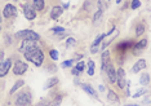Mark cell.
<instances>
[{
  "label": "cell",
  "instance_id": "obj_18",
  "mask_svg": "<svg viewBox=\"0 0 151 106\" xmlns=\"http://www.w3.org/2000/svg\"><path fill=\"white\" fill-rule=\"evenodd\" d=\"M107 100L110 102H119V96L116 94L114 91H109L107 92Z\"/></svg>",
  "mask_w": 151,
  "mask_h": 106
},
{
  "label": "cell",
  "instance_id": "obj_17",
  "mask_svg": "<svg viewBox=\"0 0 151 106\" xmlns=\"http://www.w3.org/2000/svg\"><path fill=\"white\" fill-rule=\"evenodd\" d=\"M23 85H25V81H23L22 79L17 80L16 83H14V85L12 87V89H11V92H9V93H11V94H14L18 89H21V87H23Z\"/></svg>",
  "mask_w": 151,
  "mask_h": 106
},
{
  "label": "cell",
  "instance_id": "obj_16",
  "mask_svg": "<svg viewBox=\"0 0 151 106\" xmlns=\"http://www.w3.org/2000/svg\"><path fill=\"white\" fill-rule=\"evenodd\" d=\"M58 81H60V79H58L57 76H53V78H50V79H48L45 81V84H44V89H49V88H52V87H54V85H57Z\"/></svg>",
  "mask_w": 151,
  "mask_h": 106
},
{
  "label": "cell",
  "instance_id": "obj_39",
  "mask_svg": "<svg viewBox=\"0 0 151 106\" xmlns=\"http://www.w3.org/2000/svg\"><path fill=\"white\" fill-rule=\"evenodd\" d=\"M116 3H118V4H120V3H122V0H116Z\"/></svg>",
  "mask_w": 151,
  "mask_h": 106
},
{
  "label": "cell",
  "instance_id": "obj_35",
  "mask_svg": "<svg viewBox=\"0 0 151 106\" xmlns=\"http://www.w3.org/2000/svg\"><path fill=\"white\" fill-rule=\"evenodd\" d=\"M37 106H49V105H48L47 102H40V104L37 105Z\"/></svg>",
  "mask_w": 151,
  "mask_h": 106
},
{
  "label": "cell",
  "instance_id": "obj_5",
  "mask_svg": "<svg viewBox=\"0 0 151 106\" xmlns=\"http://www.w3.org/2000/svg\"><path fill=\"white\" fill-rule=\"evenodd\" d=\"M116 83H118L120 89L125 88L127 83H128V81H127V76H125V71H124V69H122V67H119L118 71H116Z\"/></svg>",
  "mask_w": 151,
  "mask_h": 106
},
{
  "label": "cell",
  "instance_id": "obj_31",
  "mask_svg": "<svg viewBox=\"0 0 151 106\" xmlns=\"http://www.w3.org/2000/svg\"><path fill=\"white\" fill-rule=\"evenodd\" d=\"M50 31L54 32V34H60V32H65V29L63 27H61V26H57V27H53Z\"/></svg>",
  "mask_w": 151,
  "mask_h": 106
},
{
  "label": "cell",
  "instance_id": "obj_21",
  "mask_svg": "<svg viewBox=\"0 0 151 106\" xmlns=\"http://www.w3.org/2000/svg\"><path fill=\"white\" fill-rule=\"evenodd\" d=\"M34 1V6H35L36 11H43L44 9V0H32Z\"/></svg>",
  "mask_w": 151,
  "mask_h": 106
},
{
  "label": "cell",
  "instance_id": "obj_20",
  "mask_svg": "<svg viewBox=\"0 0 151 106\" xmlns=\"http://www.w3.org/2000/svg\"><path fill=\"white\" fill-rule=\"evenodd\" d=\"M139 83L142 85H147L150 83V75L147 73H143L142 75H141V79H139Z\"/></svg>",
  "mask_w": 151,
  "mask_h": 106
},
{
  "label": "cell",
  "instance_id": "obj_28",
  "mask_svg": "<svg viewBox=\"0 0 151 106\" xmlns=\"http://www.w3.org/2000/svg\"><path fill=\"white\" fill-rule=\"evenodd\" d=\"M139 6H141L139 0H132V3H130V8L132 9H138Z\"/></svg>",
  "mask_w": 151,
  "mask_h": 106
},
{
  "label": "cell",
  "instance_id": "obj_42",
  "mask_svg": "<svg viewBox=\"0 0 151 106\" xmlns=\"http://www.w3.org/2000/svg\"><path fill=\"white\" fill-rule=\"evenodd\" d=\"M14 1H17V0H14Z\"/></svg>",
  "mask_w": 151,
  "mask_h": 106
},
{
  "label": "cell",
  "instance_id": "obj_10",
  "mask_svg": "<svg viewBox=\"0 0 151 106\" xmlns=\"http://www.w3.org/2000/svg\"><path fill=\"white\" fill-rule=\"evenodd\" d=\"M80 88H81V89H83L88 96H91L92 98H94V100H98V94H97V92L93 89V87H92L91 84L80 83Z\"/></svg>",
  "mask_w": 151,
  "mask_h": 106
},
{
  "label": "cell",
  "instance_id": "obj_36",
  "mask_svg": "<svg viewBox=\"0 0 151 106\" xmlns=\"http://www.w3.org/2000/svg\"><path fill=\"white\" fill-rule=\"evenodd\" d=\"M73 74H74V75H80V73H79V71H76L75 69L73 70Z\"/></svg>",
  "mask_w": 151,
  "mask_h": 106
},
{
  "label": "cell",
  "instance_id": "obj_24",
  "mask_svg": "<svg viewBox=\"0 0 151 106\" xmlns=\"http://www.w3.org/2000/svg\"><path fill=\"white\" fill-rule=\"evenodd\" d=\"M143 32H145V25H142V23L137 25V27H136V35L137 36H141Z\"/></svg>",
  "mask_w": 151,
  "mask_h": 106
},
{
  "label": "cell",
  "instance_id": "obj_34",
  "mask_svg": "<svg viewBox=\"0 0 151 106\" xmlns=\"http://www.w3.org/2000/svg\"><path fill=\"white\" fill-rule=\"evenodd\" d=\"M98 91H99V92H105V85L99 84V85H98Z\"/></svg>",
  "mask_w": 151,
  "mask_h": 106
},
{
  "label": "cell",
  "instance_id": "obj_6",
  "mask_svg": "<svg viewBox=\"0 0 151 106\" xmlns=\"http://www.w3.org/2000/svg\"><path fill=\"white\" fill-rule=\"evenodd\" d=\"M23 14H25V17L29 21H32V19L36 18V11L34 9V6L30 4L23 5Z\"/></svg>",
  "mask_w": 151,
  "mask_h": 106
},
{
  "label": "cell",
  "instance_id": "obj_3",
  "mask_svg": "<svg viewBox=\"0 0 151 106\" xmlns=\"http://www.w3.org/2000/svg\"><path fill=\"white\" fill-rule=\"evenodd\" d=\"M17 39H22V40H36V42H39L40 39V35L35 31H32V30H21V31H18L14 35Z\"/></svg>",
  "mask_w": 151,
  "mask_h": 106
},
{
  "label": "cell",
  "instance_id": "obj_27",
  "mask_svg": "<svg viewBox=\"0 0 151 106\" xmlns=\"http://www.w3.org/2000/svg\"><path fill=\"white\" fill-rule=\"evenodd\" d=\"M75 44H76V40H75L74 37H68V39L66 40V48L75 47Z\"/></svg>",
  "mask_w": 151,
  "mask_h": 106
},
{
  "label": "cell",
  "instance_id": "obj_2",
  "mask_svg": "<svg viewBox=\"0 0 151 106\" xmlns=\"http://www.w3.org/2000/svg\"><path fill=\"white\" fill-rule=\"evenodd\" d=\"M31 100H32V96L30 92L19 91L17 97L14 98V104H16V106H29L31 104Z\"/></svg>",
  "mask_w": 151,
  "mask_h": 106
},
{
  "label": "cell",
  "instance_id": "obj_22",
  "mask_svg": "<svg viewBox=\"0 0 151 106\" xmlns=\"http://www.w3.org/2000/svg\"><path fill=\"white\" fill-rule=\"evenodd\" d=\"M94 67H96V65H94L93 61H89V62H88V70H87L88 75L93 76V75H94Z\"/></svg>",
  "mask_w": 151,
  "mask_h": 106
},
{
  "label": "cell",
  "instance_id": "obj_38",
  "mask_svg": "<svg viewBox=\"0 0 151 106\" xmlns=\"http://www.w3.org/2000/svg\"><path fill=\"white\" fill-rule=\"evenodd\" d=\"M68 5H70V4H68V3H66V4H63V8H68Z\"/></svg>",
  "mask_w": 151,
  "mask_h": 106
},
{
  "label": "cell",
  "instance_id": "obj_19",
  "mask_svg": "<svg viewBox=\"0 0 151 106\" xmlns=\"http://www.w3.org/2000/svg\"><path fill=\"white\" fill-rule=\"evenodd\" d=\"M146 45H147V39H142L141 42L136 43L133 47H134V49H137V50H142L146 48Z\"/></svg>",
  "mask_w": 151,
  "mask_h": 106
},
{
  "label": "cell",
  "instance_id": "obj_32",
  "mask_svg": "<svg viewBox=\"0 0 151 106\" xmlns=\"http://www.w3.org/2000/svg\"><path fill=\"white\" fill-rule=\"evenodd\" d=\"M73 63H74V60H68V61H65V62L61 63V66L65 69V67H71L73 66Z\"/></svg>",
  "mask_w": 151,
  "mask_h": 106
},
{
  "label": "cell",
  "instance_id": "obj_1",
  "mask_svg": "<svg viewBox=\"0 0 151 106\" xmlns=\"http://www.w3.org/2000/svg\"><path fill=\"white\" fill-rule=\"evenodd\" d=\"M23 54H25V58L27 61H30V62H32L36 67H40L44 62V53L40 48H35V49L26 52Z\"/></svg>",
  "mask_w": 151,
  "mask_h": 106
},
{
  "label": "cell",
  "instance_id": "obj_11",
  "mask_svg": "<svg viewBox=\"0 0 151 106\" xmlns=\"http://www.w3.org/2000/svg\"><path fill=\"white\" fill-rule=\"evenodd\" d=\"M110 65H111V60H110V52L109 50H105L104 52V54H102V73H105L106 71V69H107V67L110 66Z\"/></svg>",
  "mask_w": 151,
  "mask_h": 106
},
{
  "label": "cell",
  "instance_id": "obj_8",
  "mask_svg": "<svg viewBox=\"0 0 151 106\" xmlns=\"http://www.w3.org/2000/svg\"><path fill=\"white\" fill-rule=\"evenodd\" d=\"M27 69H29V66L22 62V61H17V62L14 63V66H13V73H14L16 75H23L27 71Z\"/></svg>",
  "mask_w": 151,
  "mask_h": 106
},
{
  "label": "cell",
  "instance_id": "obj_25",
  "mask_svg": "<svg viewBox=\"0 0 151 106\" xmlns=\"http://www.w3.org/2000/svg\"><path fill=\"white\" fill-rule=\"evenodd\" d=\"M105 37H106V34H99V35L94 39V42L92 43V45H99V43H101L102 40L105 39Z\"/></svg>",
  "mask_w": 151,
  "mask_h": 106
},
{
  "label": "cell",
  "instance_id": "obj_37",
  "mask_svg": "<svg viewBox=\"0 0 151 106\" xmlns=\"http://www.w3.org/2000/svg\"><path fill=\"white\" fill-rule=\"evenodd\" d=\"M125 106H141V105H136V104H128V105H125Z\"/></svg>",
  "mask_w": 151,
  "mask_h": 106
},
{
  "label": "cell",
  "instance_id": "obj_23",
  "mask_svg": "<svg viewBox=\"0 0 151 106\" xmlns=\"http://www.w3.org/2000/svg\"><path fill=\"white\" fill-rule=\"evenodd\" d=\"M49 56H50V58H52L53 61H57L58 58H60V53H58L57 49H50L49 50Z\"/></svg>",
  "mask_w": 151,
  "mask_h": 106
},
{
  "label": "cell",
  "instance_id": "obj_12",
  "mask_svg": "<svg viewBox=\"0 0 151 106\" xmlns=\"http://www.w3.org/2000/svg\"><path fill=\"white\" fill-rule=\"evenodd\" d=\"M106 74H107V78H109V81L111 84H114V83H116V70L114 69V66H112V63L110 65V66L106 69V71H105Z\"/></svg>",
  "mask_w": 151,
  "mask_h": 106
},
{
  "label": "cell",
  "instance_id": "obj_33",
  "mask_svg": "<svg viewBox=\"0 0 151 106\" xmlns=\"http://www.w3.org/2000/svg\"><path fill=\"white\" fill-rule=\"evenodd\" d=\"M102 13H104V12H102V11H99V9H98V11H97V13H96V14H94V17H93V22H97L98 19H101V17H102Z\"/></svg>",
  "mask_w": 151,
  "mask_h": 106
},
{
  "label": "cell",
  "instance_id": "obj_41",
  "mask_svg": "<svg viewBox=\"0 0 151 106\" xmlns=\"http://www.w3.org/2000/svg\"><path fill=\"white\" fill-rule=\"evenodd\" d=\"M0 30H1V26H0Z\"/></svg>",
  "mask_w": 151,
  "mask_h": 106
},
{
  "label": "cell",
  "instance_id": "obj_26",
  "mask_svg": "<svg viewBox=\"0 0 151 106\" xmlns=\"http://www.w3.org/2000/svg\"><path fill=\"white\" fill-rule=\"evenodd\" d=\"M84 69H85V63L83 62V61H80V62H79V63L76 65V66H75V70L79 71V73H80V74L84 71Z\"/></svg>",
  "mask_w": 151,
  "mask_h": 106
},
{
  "label": "cell",
  "instance_id": "obj_7",
  "mask_svg": "<svg viewBox=\"0 0 151 106\" xmlns=\"http://www.w3.org/2000/svg\"><path fill=\"white\" fill-rule=\"evenodd\" d=\"M11 67H12V60L11 58L1 61V62H0V78H4L5 75L9 73Z\"/></svg>",
  "mask_w": 151,
  "mask_h": 106
},
{
  "label": "cell",
  "instance_id": "obj_40",
  "mask_svg": "<svg viewBox=\"0 0 151 106\" xmlns=\"http://www.w3.org/2000/svg\"><path fill=\"white\" fill-rule=\"evenodd\" d=\"M0 22H1V17H0Z\"/></svg>",
  "mask_w": 151,
  "mask_h": 106
},
{
  "label": "cell",
  "instance_id": "obj_29",
  "mask_svg": "<svg viewBox=\"0 0 151 106\" xmlns=\"http://www.w3.org/2000/svg\"><path fill=\"white\" fill-rule=\"evenodd\" d=\"M106 8H107V5H106V1H105V0H98V9H99V11L104 12Z\"/></svg>",
  "mask_w": 151,
  "mask_h": 106
},
{
  "label": "cell",
  "instance_id": "obj_15",
  "mask_svg": "<svg viewBox=\"0 0 151 106\" xmlns=\"http://www.w3.org/2000/svg\"><path fill=\"white\" fill-rule=\"evenodd\" d=\"M133 45H134V43L132 42V40H127V42H123V43H120L118 47V49L119 50H122V52H124V50H127V49H130Z\"/></svg>",
  "mask_w": 151,
  "mask_h": 106
},
{
  "label": "cell",
  "instance_id": "obj_13",
  "mask_svg": "<svg viewBox=\"0 0 151 106\" xmlns=\"http://www.w3.org/2000/svg\"><path fill=\"white\" fill-rule=\"evenodd\" d=\"M143 69H146V61L143 60V58H139L134 65H133L132 73L133 74H137V73H139V71L143 70Z\"/></svg>",
  "mask_w": 151,
  "mask_h": 106
},
{
  "label": "cell",
  "instance_id": "obj_14",
  "mask_svg": "<svg viewBox=\"0 0 151 106\" xmlns=\"http://www.w3.org/2000/svg\"><path fill=\"white\" fill-rule=\"evenodd\" d=\"M61 14H62V6L61 5H53L52 11H50V18L52 19H58Z\"/></svg>",
  "mask_w": 151,
  "mask_h": 106
},
{
  "label": "cell",
  "instance_id": "obj_9",
  "mask_svg": "<svg viewBox=\"0 0 151 106\" xmlns=\"http://www.w3.org/2000/svg\"><path fill=\"white\" fill-rule=\"evenodd\" d=\"M17 14V8L13 4H6L4 6V11H3V16L5 18H12Z\"/></svg>",
  "mask_w": 151,
  "mask_h": 106
},
{
  "label": "cell",
  "instance_id": "obj_30",
  "mask_svg": "<svg viewBox=\"0 0 151 106\" xmlns=\"http://www.w3.org/2000/svg\"><path fill=\"white\" fill-rule=\"evenodd\" d=\"M147 93V89H139L138 92H137V93H134L133 94V98H138V97H141V96H143V94H146Z\"/></svg>",
  "mask_w": 151,
  "mask_h": 106
},
{
  "label": "cell",
  "instance_id": "obj_4",
  "mask_svg": "<svg viewBox=\"0 0 151 106\" xmlns=\"http://www.w3.org/2000/svg\"><path fill=\"white\" fill-rule=\"evenodd\" d=\"M35 48H39V44H37L36 40H22L19 52L26 53V52H30V50L35 49Z\"/></svg>",
  "mask_w": 151,
  "mask_h": 106
}]
</instances>
